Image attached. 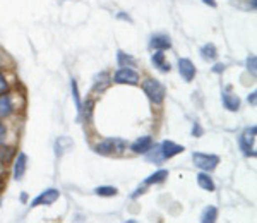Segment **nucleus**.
Here are the masks:
<instances>
[{
    "label": "nucleus",
    "mask_w": 257,
    "mask_h": 223,
    "mask_svg": "<svg viewBox=\"0 0 257 223\" xmlns=\"http://www.w3.org/2000/svg\"><path fill=\"white\" fill-rule=\"evenodd\" d=\"M197 184H199V187H203L204 191H209V192L214 191V182H213V178L209 177L208 174H204V172L197 174Z\"/></svg>",
    "instance_id": "nucleus-15"
},
{
    "label": "nucleus",
    "mask_w": 257,
    "mask_h": 223,
    "mask_svg": "<svg viewBox=\"0 0 257 223\" xmlns=\"http://www.w3.org/2000/svg\"><path fill=\"white\" fill-rule=\"evenodd\" d=\"M192 160L197 168L204 172H213L219 163V158L216 155H206V153H194Z\"/></svg>",
    "instance_id": "nucleus-4"
},
{
    "label": "nucleus",
    "mask_w": 257,
    "mask_h": 223,
    "mask_svg": "<svg viewBox=\"0 0 257 223\" xmlns=\"http://www.w3.org/2000/svg\"><path fill=\"white\" fill-rule=\"evenodd\" d=\"M151 146H153V139H151V137H149V136H142V137H139L137 141L132 142L130 149L134 153H137V155H146V153L151 149Z\"/></svg>",
    "instance_id": "nucleus-9"
},
{
    "label": "nucleus",
    "mask_w": 257,
    "mask_h": 223,
    "mask_svg": "<svg viewBox=\"0 0 257 223\" xmlns=\"http://www.w3.org/2000/svg\"><path fill=\"white\" fill-rule=\"evenodd\" d=\"M256 62H257L256 55H251L247 58V69L252 72V74H256Z\"/></svg>",
    "instance_id": "nucleus-23"
},
{
    "label": "nucleus",
    "mask_w": 257,
    "mask_h": 223,
    "mask_svg": "<svg viewBox=\"0 0 257 223\" xmlns=\"http://www.w3.org/2000/svg\"><path fill=\"white\" fill-rule=\"evenodd\" d=\"M26 168H28V156H26V153H19L16 163H14V178L16 180H23Z\"/></svg>",
    "instance_id": "nucleus-11"
},
{
    "label": "nucleus",
    "mask_w": 257,
    "mask_h": 223,
    "mask_svg": "<svg viewBox=\"0 0 257 223\" xmlns=\"http://www.w3.org/2000/svg\"><path fill=\"white\" fill-rule=\"evenodd\" d=\"M218 218V210L214 206H206L203 215H201V222L203 223H213Z\"/></svg>",
    "instance_id": "nucleus-19"
},
{
    "label": "nucleus",
    "mask_w": 257,
    "mask_h": 223,
    "mask_svg": "<svg viewBox=\"0 0 257 223\" xmlns=\"http://www.w3.org/2000/svg\"><path fill=\"white\" fill-rule=\"evenodd\" d=\"M256 91H254V93H252V94H249V103H252V105H256Z\"/></svg>",
    "instance_id": "nucleus-30"
},
{
    "label": "nucleus",
    "mask_w": 257,
    "mask_h": 223,
    "mask_svg": "<svg viewBox=\"0 0 257 223\" xmlns=\"http://www.w3.org/2000/svg\"><path fill=\"white\" fill-rule=\"evenodd\" d=\"M3 139H5V126L0 122V144L3 142Z\"/></svg>",
    "instance_id": "nucleus-27"
},
{
    "label": "nucleus",
    "mask_w": 257,
    "mask_h": 223,
    "mask_svg": "<svg viewBox=\"0 0 257 223\" xmlns=\"http://www.w3.org/2000/svg\"><path fill=\"white\" fill-rule=\"evenodd\" d=\"M168 177V172L167 170H158L154 172L153 175H149L148 178L144 180V185H153V184H161V182H165V178Z\"/></svg>",
    "instance_id": "nucleus-18"
},
{
    "label": "nucleus",
    "mask_w": 257,
    "mask_h": 223,
    "mask_svg": "<svg viewBox=\"0 0 257 223\" xmlns=\"http://www.w3.org/2000/svg\"><path fill=\"white\" fill-rule=\"evenodd\" d=\"M94 192H96L98 196H103V197H112V196L119 194V191H117L115 187H112V185H101V187L94 189Z\"/></svg>",
    "instance_id": "nucleus-20"
},
{
    "label": "nucleus",
    "mask_w": 257,
    "mask_h": 223,
    "mask_svg": "<svg viewBox=\"0 0 257 223\" xmlns=\"http://www.w3.org/2000/svg\"><path fill=\"white\" fill-rule=\"evenodd\" d=\"M7 91V81L3 78V74H0V94H3Z\"/></svg>",
    "instance_id": "nucleus-26"
},
{
    "label": "nucleus",
    "mask_w": 257,
    "mask_h": 223,
    "mask_svg": "<svg viewBox=\"0 0 257 223\" xmlns=\"http://www.w3.org/2000/svg\"><path fill=\"white\" fill-rule=\"evenodd\" d=\"M225 71V65L223 64H216L214 67H213V72H216V74H219V72Z\"/></svg>",
    "instance_id": "nucleus-28"
},
{
    "label": "nucleus",
    "mask_w": 257,
    "mask_h": 223,
    "mask_svg": "<svg viewBox=\"0 0 257 223\" xmlns=\"http://www.w3.org/2000/svg\"><path fill=\"white\" fill-rule=\"evenodd\" d=\"M201 57H203L204 60H216L218 50H216V46L213 45V43H206L203 48H201Z\"/></svg>",
    "instance_id": "nucleus-17"
},
{
    "label": "nucleus",
    "mask_w": 257,
    "mask_h": 223,
    "mask_svg": "<svg viewBox=\"0 0 257 223\" xmlns=\"http://www.w3.org/2000/svg\"><path fill=\"white\" fill-rule=\"evenodd\" d=\"M0 168H2V163H0Z\"/></svg>",
    "instance_id": "nucleus-33"
},
{
    "label": "nucleus",
    "mask_w": 257,
    "mask_h": 223,
    "mask_svg": "<svg viewBox=\"0 0 257 223\" xmlns=\"http://www.w3.org/2000/svg\"><path fill=\"white\" fill-rule=\"evenodd\" d=\"M161 153H163V158L167 160V158H173L175 155H178V153H182L183 151V146H180L177 144V142H173V141H163L161 142Z\"/></svg>",
    "instance_id": "nucleus-8"
},
{
    "label": "nucleus",
    "mask_w": 257,
    "mask_h": 223,
    "mask_svg": "<svg viewBox=\"0 0 257 223\" xmlns=\"http://www.w3.org/2000/svg\"><path fill=\"white\" fill-rule=\"evenodd\" d=\"M203 2L206 3V5L213 7V9H214V7H216V0H203Z\"/></svg>",
    "instance_id": "nucleus-29"
},
{
    "label": "nucleus",
    "mask_w": 257,
    "mask_h": 223,
    "mask_svg": "<svg viewBox=\"0 0 257 223\" xmlns=\"http://www.w3.org/2000/svg\"><path fill=\"white\" fill-rule=\"evenodd\" d=\"M142 89H144V93L148 94V98L154 105L163 103L167 91H165V86L160 81H156V79H146V81L142 83Z\"/></svg>",
    "instance_id": "nucleus-1"
},
{
    "label": "nucleus",
    "mask_w": 257,
    "mask_h": 223,
    "mask_svg": "<svg viewBox=\"0 0 257 223\" xmlns=\"http://www.w3.org/2000/svg\"><path fill=\"white\" fill-rule=\"evenodd\" d=\"M256 134H257V127L252 126V127H247V129L242 133L240 139V149L245 156H256V151H254V139H256Z\"/></svg>",
    "instance_id": "nucleus-3"
},
{
    "label": "nucleus",
    "mask_w": 257,
    "mask_h": 223,
    "mask_svg": "<svg viewBox=\"0 0 257 223\" xmlns=\"http://www.w3.org/2000/svg\"><path fill=\"white\" fill-rule=\"evenodd\" d=\"M146 158L149 160V162L156 163V165H160L161 162H163V153H161V146H151V149H149L148 153H146Z\"/></svg>",
    "instance_id": "nucleus-16"
},
{
    "label": "nucleus",
    "mask_w": 257,
    "mask_h": 223,
    "mask_svg": "<svg viewBox=\"0 0 257 223\" xmlns=\"http://www.w3.org/2000/svg\"><path fill=\"white\" fill-rule=\"evenodd\" d=\"M93 101H91V100H87L86 101V105H84V107H83V112L84 113H86V119H89V117H91V112H93Z\"/></svg>",
    "instance_id": "nucleus-24"
},
{
    "label": "nucleus",
    "mask_w": 257,
    "mask_h": 223,
    "mask_svg": "<svg viewBox=\"0 0 257 223\" xmlns=\"http://www.w3.org/2000/svg\"><path fill=\"white\" fill-rule=\"evenodd\" d=\"M151 62L154 64V67H158L161 72H170V64H167L165 62V53L160 52V50H156V53H153L151 57Z\"/></svg>",
    "instance_id": "nucleus-14"
},
{
    "label": "nucleus",
    "mask_w": 257,
    "mask_h": 223,
    "mask_svg": "<svg viewBox=\"0 0 257 223\" xmlns=\"http://www.w3.org/2000/svg\"><path fill=\"white\" fill-rule=\"evenodd\" d=\"M178 71H180V76L185 79V83H190L194 78H196V67H194V64L189 60V58H180Z\"/></svg>",
    "instance_id": "nucleus-7"
},
{
    "label": "nucleus",
    "mask_w": 257,
    "mask_h": 223,
    "mask_svg": "<svg viewBox=\"0 0 257 223\" xmlns=\"http://www.w3.org/2000/svg\"><path fill=\"white\" fill-rule=\"evenodd\" d=\"M117 58H119V65L120 67H130V65H134V57L127 55L126 52H122V50H119V53H117Z\"/></svg>",
    "instance_id": "nucleus-21"
},
{
    "label": "nucleus",
    "mask_w": 257,
    "mask_h": 223,
    "mask_svg": "<svg viewBox=\"0 0 257 223\" xmlns=\"http://www.w3.org/2000/svg\"><path fill=\"white\" fill-rule=\"evenodd\" d=\"M28 199V194H26V192H23V194H21V201H26Z\"/></svg>",
    "instance_id": "nucleus-32"
},
{
    "label": "nucleus",
    "mask_w": 257,
    "mask_h": 223,
    "mask_svg": "<svg viewBox=\"0 0 257 223\" xmlns=\"http://www.w3.org/2000/svg\"><path fill=\"white\" fill-rule=\"evenodd\" d=\"M221 100H223V105H225L226 110H230V112H237L238 108H240V98H238L237 94L230 93V89L223 91Z\"/></svg>",
    "instance_id": "nucleus-10"
},
{
    "label": "nucleus",
    "mask_w": 257,
    "mask_h": 223,
    "mask_svg": "<svg viewBox=\"0 0 257 223\" xmlns=\"http://www.w3.org/2000/svg\"><path fill=\"white\" fill-rule=\"evenodd\" d=\"M113 81L119 84H137L139 83V74L130 67H120L113 76Z\"/></svg>",
    "instance_id": "nucleus-5"
},
{
    "label": "nucleus",
    "mask_w": 257,
    "mask_h": 223,
    "mask_svg": "<svg viewBox=\"0 0 257 223\" xmlns=\"http://www.w3.org/2000/svg\"><path fill=\"white\" fill-rule=\"evenodd\" d=\"M12 112H14V105H12L10 96H7V94H0V119L9 117Z\"/></svg>",
    "instance_id": "nucleus-13"
},
{
    "label": "nucleus",
    "mask_w": 257,
    "mask_h": 223,
    "mask_svg": "<svg viewBox=\"0 0 257 223\" xmlns=\"http://www.w3.org/2000/svg\"><path fill=\"white\" fill-rule=\"evenodd\" d=\"M71 88H72V96H74V101H76V108L79 112V115L83 113V105H81V98H79V91H77V83L72 79L71 81Z\"/></svg>",
    "instance_id": "nucleus-22"
},
{
    "label": "nucleus",
    "mask_w": 257,
    "mask_h": 223,
    "mask_svg": "<svg viewBox=\"0 0 257 223\" xmlns=\"http://www.w3.org/2000/svg\"><path fill=\"white\" fill-rule=\"evenodd\" d=\"M127 148V142L120 137H110V139H105L100 144L94 146V151L98 155H113V153H122L124 149Z\"/></svg>",
    "instance_id": "nucleus-2"
},
{
    "label": "nucleus",
    "mask_w": 257,
    "mask_h": 223,
    "mask_svg": "<svg viewBox=\"0 0 257 223\" xmlns=\"http://www.w3.org/2000/svg\"><path fill=\"white\" fill-rule=\"evenodd\" d=\"M58 197H60V192H58L57 189H46V191H43L38 197L33 199L31 208H36L40 206V204H46V206H48V204H53Z\"/></svg>",
    "instance_id": "nucleus-6"
},
{
    "label": "nucleus",
    "mask_w": 257,
    "mask_h": 223,
    "mask_svg": "<svg viewBox=\"0 0 257 223\" xmlns=\"http://www.w3.org/2000/svg\"><path fill=\"white\" fill-rule=\"evenodd\" d=\"M119 19H126V21H132L130 17L126 16V14H119Z\"/></svg>",
    "instance_id": "nucleus-31"
},
{
    "label": "nucleus",
    "mask_w": 257,
    "mask_h": 223,
    "mask_svg": "<svg viewBox=\"0 0 257 223\" xmlns=\"http://www.w3.org/2000/svg\"><path fill=\"white\" fill-rule=\"evenodd\" d=\"M192 134H194V136H196V137L203 136V127L199 126V122L194 124V127H192Z\"/></svg>",
    "instance_id": "nucleus-25"
},
{
    "label": "nucleus",
    "mask_w": 257,
    "mask_h": 223,
    "mask_svg": "<svg viewBox=\"0 0 257 223\" xmlns=\"http://www.w3.org/2000/svg\"><path fill=\"white\" fill-rule=\"evenodd\" d=\"M153 50H160V52H165V50L171 48V42L167 35H154L151 38V43H149Z\"/></svg>",
    "instance_id": "nucleus-12"
}]
</instances>
